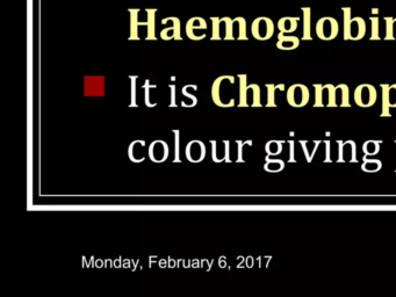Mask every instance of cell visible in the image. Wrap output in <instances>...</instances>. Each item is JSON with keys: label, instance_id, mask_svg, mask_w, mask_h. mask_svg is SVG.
<instances>
[{"label": "cell", "instance_id": "1", "mask_svg": "<svg viewBox=\"0 0 396 297\" xmlns=\"http://www.w3.org/2000/svg\"><path fill=\"white\" fill-rule=\"evenodd\" d=\"M353 99L355 105L362 108H368L375 105L377 100L376 89L371 84H361L354 90Z\"/></svg>", "mask_w": 396, "mask_h": 297}, {"label": "cell", "instance_id": "2", "mask_svg": "<svg viewBox=\"0 0 396 297\" xmlns=\"http://www.w3.org/2000/svg\"><path fill=\"white\" fill-rule=\"evenodd\" d=\"M315 31H316V35L320 40L331 41L338 35L339 25L332 17H323L317 21Z\"/></svg>", "mask_w": 396, "mask_h": 297}, {"label": "cell", "instance_id": "3", "mask_svg": "<svg viewBox=\"0 0 396 297\" xmlns=\"http://www.w3.org/2000/svg\"><path fill=\"white\" fill-rule=\"evenodd\" d=\"M310 99L309 90L302 84H294L287 90V101L292 107L301 108L304 107Z\"/></svg>", "mask_w": 396, "mask_h": 297}, {"label": "cell", "instance_id": "4", "mask_svg": "<svg viewBox=\"0 0 396 297\" xmlns=\"http://www.w3.org/2000/svg\"><path fill=\"white\" fill-rule=\"evenodd\" d=\"M251 33L256 40L259 41H266L273 36L274 25L272 20L266 17H260L252 23Z\"/></svg>", "mask_w": 396, "mask_h": 297}, {"label": "cell", "instance_id": "5", "mask_svg": "<svg viewBox=\"0 0 396 297\" xmlns=\"http://www.w3.org/2000/svg\"><path fill=\"white\" fill-rule=\"evenodd\" d=\"M213 21V38L212 40H234L233 20L229 18H212Z\"/></svg>", "mask_w": 396, "mask_h": 297}, {"label": "cell", "instance_id": "6", "mask_svg": "<svg viewBox=\"0 0 396 297\" xmlns=\"http://www.w3.org/2000/svg\"><path fill=\"white\" fill-rule=\"evenodd\" d=\"M338 144V163H358L357 144L353 141H337Z\"/></svg>", "mask_w": 396, "mask_h": 297}, {"label": "cell", "instance_id": "7", "mask_svg": "<svg viewBox=\"0 0 396 297\" xmlns=\"http://www.w3.org/2000/svg\"><path fill=\"white\" fill-rule=\"evenodd\" d=\"M185 152L190 163H200L206 157V146L199 139H193L186 145Z\"/></svg>", "mask_w": 396, "mask_h": 297}, {"label": "cell", "instance_id": "8", "mask_svg": "<svg viewBox=\"0 0 396 297\" xmlns=\"http://www.w3.org/2000/svg\"><path fill=\"white\" fill-rule=\"evenodd\" d=\"M149 156L153 163H163L168 157V145L162 139H156L149 146Z\"/></svg>", "mask_w": 396, "mask_h": 297}, {"label": "cell", "instance_id": "9", "mask_svg": "<svg viewBox=\"0 0 396 297\" xmlns=\"http://www.w3.org/2000/svg\"><path fill=\"white\" fill-rule=\"evenodd\" d=\"M366 34V24L362 18L355 17L352 18L349 32H347L346 41L347 40H352V41H359L364 38Z\"/></svg>", "mask_w": 396, "mask_h": 297}, {"label": "cell", "instance_id": "10", "mask_svg": "<svg viewBox=\"0 0 396 297\" xmlns=\"http://www.w3.org/2000/svg\"><path fill=\"white\" fill-rule=\"evenodd\" d=\"M336 104L337 107H351L350 89L345 84L336 86Z\"/></svg>", "mask_w": 396, "mask_h": 297}, {"label": "cell", "instance_id": "11", "mask_svg": "<svg viewBox=\"0 0 396 297\" xmlns=\"http://www.w3.org/2000/svg\"><path fill=\"white\" fill-rule=\"evenodd\" d=\"M300 46V39L296 36L280 34L278 35L277 47L280 50H294Z\"/></svg>", "mask_w": 396, "mask_h": 297}, {"label": "cell", "instance_id": "12", "mask_svg": "<svg viewBox=\"0 0 396 297\" xmlns=\"http://www.w3.org/2000/svg\"><path fill=\"white\" fill-rule=\"evenodd\" d=\"M262 95H260V87L257 84L248 85L247 89V105L248 107H262Z\"/></svg>", "mask_w": 396, "mask_h": 297}, {"label": "cell", "instance_id": "13", "mask_svg": "<svg viewBox=\"0 0 396 297\" xmlns=\"http://www.w3.org/2000/svg\"><path fill=\"white\" fill-rule=\"evenodd\" d=\"M322 102L324 107H337L336 86L332 84H325L322 87Z\"/></svg>", "mask_w": 396, "mask_h": 297}, {"label": "cell", "instance_id": "14", "mask_svg": "<svg viewBox=\"0 0 396 297\" xmlns=\"http://www.w3.org/2000/svg\"><path fill=\"white\" fill-rule=\"evenodd\" d=\"M302 10V41H311V10L303 7Z\"/></svg>", "mask_w": 396, "mask_h": 297}, {"label": "cell", "instance_id": "15", "mask_svg": "<svg viewBox=\"0 0 396 297\" xmlns=\"http://www.w3.org/2000/svg\"><path fill=\"white\" fill-rule=\"evenodd\" d=\"M298 21L299 18L293 17H285L281 18L278 23V28L281 34H291V33L295 32L298 29Z\"/></svg>", "mask_w": 396, "mask_h": 297}, {"label": "cell", "instance_id": "16", "mask_svg": "<svg viewBox=\"0 0 396 297\" xmlns=\"http://www.w3.org/2000/svg\"><path fill=\"white\" fill-rule=\"evenodd\" d=\"M233 33L235 39L248 40L247 23H245L243 18H236V19L233 20Z\"/></svg>", "mask_w": 396, "mask_h": 297}, {"label": "cell", "instance_id": "17", "mask_svg": "<svg viewBox=\"0 0 396 297\" xmlns=\"http://www.w3.org/2000/svg\"><path fill=\"white\" fill-rule=\"evenodd\" d=\"M266 90H267L266 107H277V104H276L277 91H285V85L284 84H278V85L267 84Z\"/></svg>", "mask_w": 396, "mask_h": 297}, {"label": "cell", "instance_id": "18", "mask_svg": "<svg viewBox=\"0 0 396 297\" xmlns=\"http://www.w3.org/2000/svg\"><path fill=\"white\" fill-rule=\"evenodd\" d=\"M382 168V163L381 160L376 158H367L364 157V163L361 165V170L366 173H376Z\"/></svg>", "mask_w": 396, "mask_h": 297}, {"label": "cell", "instance_id": "19", "mask_svg": "<svg viewBox=\"0 0 396 297\" xmlns=\"http://www.w3.org/2000/svg\"><path fill=\"white\" fill-rule=\"evenodd\" d=\"M284 141H278V139H272V141L267 142L265 145L266 155L269 157H277L281 155L282 149H284Z\"/></svg>", "mask_w": 396, "mask_h": 297}, {"label": "cell", "instance_id": "20", "mask_svg": "<svg viewBox=\"0 0 396 297\" xmlns=\"http://www.w3.org/2000/svg\"><path fill=\"white\" fill-rule=\"evenodd\" d=\"M285 161L281 159H271L269 156H266V163L264 165V170L270 173H279L284 171Z\"/></svg>", "mask_w": 396, "mask_h": 297}, {"label": "cell", "instance_id": "21", "mask_svg": "<svg viewBox=\"0 0 396 297\" xmlns=\"http://www.w3.org/2000/svg\"><path fill=\"white\" fill-rule=\"evenodd\" d=\"M380 141H375V139H369V141L365 142L362 144V152L366 157H374L380 152Z\"/></svg>", "mask_w": 396, "mask_h": 297}, {"label": "cell", "instance_id": "22", "mask_svg": "<svg viewBox=\"0 0 396 297\" xmlns=\"http://www.w3.org/2000/svg\"><path fill=\"white\" fill-rule=\"evenodd\" d=\"M240 80V107H248L247 105V89H248V78L245 75L238 76Z\"/></svg>", "mask_w": 396, "mask_h": 297}, {"label": "cell", "instance_id": "23", "mask_svg": "<svg viewBox=\"0 0 396 297\" xmlns=\"http://www.w3.org/2000/svg\"><path fill=\"white\" fill-rule=\"evenodd\" d=\"M387 85L388 84H381V91H382V105H381V117H390V106L388 102L387 97Z\"/></svg>", "mask_w": 396, "mask_h": 297}, {"label": "cell", "instance_id": "24", "mask_svg": "<svg viewBox=\"0 0 396 297\" xmlns=\"http://www.w3.org/2000/svg\"><path fill=\"white\" fill-rule=\"evenodd\" d=\"M146 12H148V16H149V18H148V40H155L156 38H155V19H153V18H155V13H156V11L155 10H151V11H146Z\"/></svg>", "mask_w": 396, "mask_h": 297}, {"label": "cell", "instance_id": "25", "mask_svg": "<svg viewBox=\"0 0 396 297\" xmlns=\"http://www.w3.org/2000/svg\"><path fill=\"white\" fill-rule=\"evenodd\" d=\"M343 16H344V40H346L347 32L351 24V9L350 7H343Z\"/></svg>", "mask_w": 396, "mask_h": 297}, {"label": "cell", "instance_id": "26", "mask_svg": "<svg viewBox=\"0 0 396 297\" xmlns=\"http://www.w3.org/2000/svg\"><path fill=\"white\" fill-rule=\"evenodd\" d=\"M387 97L390 108H396V84L387 85Z\"/></svg>", "mask_w": 396, "mask_h": 297}, {"label": "cell", "instance_id": "27", "mask_svg": "<svg viewBox=\"0 0 396 297\" xmlns=\"http://www.w3.org/2000/svg\"><path fill=\"white\" fill-rule=\"evenodd\" d=\"M174 134V159L173 163H180V152H179V148H180V139H179V130H173Z\"/></svg>", "mask_w": 396, "mask_h": 297}, {"label": "cell", "instance_id": "28", "mask_svg": "<svg viewBox=\"0 0 396 297\" xmlns=\"http://www.w3.org/2000/svg\"><path fill=\"white\" fill-rule=\"evenodd\" d=\"M322 87H323V85H321V84H315L314 85V90H315L314 107H324L323 102H322Z\"/></svg>", "mask_w": 396, "mask_h": 297}, {"label": "cell", "instance_id": "29", "mask_svg": "<svg viewBox=\"0 0 396 297\" xmlns=\"http://www.w3.org/2000/svg\"><path fill=\"white\" fill-rule=\"evenodd\" d=\"M236 144L238 146V152H237V163H244L243 159V148L245 145H252V141H236Z\"/></svg>", "mask_w": 396, "mask_h": 297}, {"label": "cell", "instance_id": "30", "mask_svg": "<svg viewBox=\"0 0 396 297\" xmlns=\"http://www.w3.org/2000/svg\"><path fill=\"white\" fill-rule=\"evenodd\" d=\"M156 85H151V84L149 83V80H145V85H144V91H145V99H144V102L145 105L148 106V107H155L157 105L156 102H150V89H156Z\"/></svg>", "mask_w": 396, "mask_h": 297}, {"label": "cell", "instance_id": "31", "mask_svg": "<svg viewBox=\"0 0 396 297\" xmlns=\"http://www.w3.org/2000/svg\"><path fill=\"white\" fill-rule=\"evenodd\" d=\"M131 80V102H130V107H136V80L138 79L137 76L129 77Z\"/></svg>", "mask_w": 396, "mask_h": 297}, {"label": "cell", "instance_id": "32", "mask_svg": "<svg viewBox=\"0 0 396 297\" xmlns=\"http://www.w3.org/2000/svg\"><path fill=\"white\" fill-rule=\"evenodd\" d=\"M371 23H372V35H371V40H380V35H379V20H377V18H371Z\"/></svg>", "mask_w": 396, "mask_h": 297}, {"label": "cell", "instance_id": "33", "mask_svg": "<svg viewBox=\"0 0 396 297\" xmlns=\"http://www.w3.org/2000/svg\"><path fill=\"white\" fill-rule=\"evenodd\" d=\"M384 23H386V39L387 41L389 40H393V36H391V24H393V18H384Z\"/></svg>", "mask_w": 396, "mask_h": 297}, {"label": "cell", "instance_id": "34", "mask_svg": "<svg viewBox=\"0 0 396 297\" xmlns=\"http://www.w3.org/2000/svg\"><path fill=\"white\" fill-rule=\"evenodd\" d=\"M170 89H171V104H170V107H175V85H170Z\"/></svg>", "mask_w": 396, "mask_h": 297}, {"label": "cell", "instance_id": "35", "mask_svg": "<svg viewBox=\"0 0 396 297\" xmlns=\"http://www.w3.org/2000/svg\"><path fill=\"white\" fill-rule=\"evenodd\" d=\"M187 86H188V85H187ZM187 86H186V87H184V89H182V94H184V95H186V97H187V98H189V99H190V100H192V101H193V106H195V105L197 104V99H196L195 97H194V95H192V94H189V93H188V92H187V91H186V90H187Z\"/></svg>", "mask_w": 396, "mask_h": 297}, {"label": "cell", "instance_id": "36", "mask_svg": "<svg viewBox=\"0 0 396 297\" xmlns=\"http://www.w3.org/2000/svg\"><path fill=\"white\" fill-rule=\"evenodd\" d=\"M289 149H291V155H289V163H292V161H295L294 159V142L293 141H289Z\"/></svg>", "mask_w": 396, "mask_h": 297}, {"label": "cell", "instance_id": "37", "mask_svg": "<svg viewBox=\"0 0 396 297\" xmlns=\"http://www.w3.org/2000/svg\"><path fill=\"white\" fill-rule=\"evenodd\" d=\"M325 145H326V157H325V163H329V161H331L330 159V142L329 141H325Z\"/></svg>", "mask_w": 396, "mask_h": 297}, {"label": "cell", "instance_id": "38", "mask_svg": "<svg viewBox=\"0 0 396 297\" xmlns=\"http://www.w3.org/2000/svg\"><path fill=\"white\" fill-rule=\"evenodd\" d=\"M391 36H393V40H396V18L393 19V24H391Z\"/></svg>", "mask_w": 396, "mask_h": 297}, {"label": "cell", "instance_id": "39", "mask_svg": "<svg viewBox=\"0 0 396 297\" xmlns=\"http://www.w3.org/2000/svg\"><path fill=\"white\" fill-rule=\"evenodd\" d=\"M395 144H396V141H395ZM395 172H396V170H395Z\"/></svg>", "mask_w": 396, "mask_h": 297}]
</instances>
